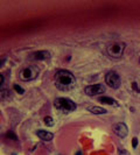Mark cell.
Wrapping results in <instances>:
<instances>
[{
    "label": "cell",
    "mask_w": 140,
    "mask_h": 155,
    "mask_svg": "<svg viewBox=\"0 0 140 155\" xmlns=\"http://www.w3.org/2000/svg\"><path fill=\"white\" fill-rule=\"evenodd\" d=\"M51 54H50L48 50H40V51H36L32 55L33 59H36V61H44V59H48L50 58Z\"/></svg>",
    "instance_id": "cell-8"
},
{
    "label": "cell",
    "mask_w": 140,
    "mask_h": 155,
    "mask_svg": "<svg viewBox=\"0 0 140 155\" xmlns=\"http://www.w3.org/2000/svg\"><path fill=\"white\" fill-rule=\"evenodd\" d=\"M125 48H126V46L124 42H112L108 46L106 51H108V55L110 57L120 58L125 51Z\"/></svg>",
    "instance_id": "cell-3"
},
{
    "label": "cell",
    "mask_w": 140,
    "mask_h": 155,
    "mask_svg": "<svg viewBox=\"0 0 140 155\" xmlns=\"http://www.w3.org/2000/svg\"><path fill=\"white\" fill-rule=\"evenodd\" d=\"M112 129L114 132V134L119 136V138H126V135L129 134V128L124 123H117L112 126Z\"/></svg>",
    "instance_id": "cell-7"
},
{
    "label": "cell",
    "mask_w": 140,
    "mask_h": 155,
    "mask_svg": "<svg viewBox=\"0 0 140 155\" xmlns=\"http://www.w3.org/2000/svg\"><path fill=\"white\" fill-rule=\"evenodd\" d=\"M88 110L90 111L91 113H93V114H105V113H108V111L105 108L98 106H90L88 107Z\"/></svg>",
    "instance_id": "cell-10"
},
{
    "label": "cell",
    "mask_w": 140,
    "mask_h": 155,
    "mask_svg": "<svg viewBox=\"0 0 140 155\" xmlns=\"http://www.w3.org/2000/svg\"><path fill=\"white\" fill-rule=\"evenodd\" d=\"M76 155H82V153H81V152H77V153H76Z\"/></svg>",
    "instance_id": "cell-19"
},
{
    "label": "cell",
    "mask_w": 140,
    "mask_h": 155,
    "mask_svg": "<svg viewBox=\"0 0 140 155\" xmlns=\"http://www.w3.org/2000/svg\"><path fill=\"white\" fill-rule=\"evenodd\" d=\"M118 154L119 155H131L126 149H123V148H119V149H118Z\"/></svg>",
    "instance_id": "cell-15"
},
{
    "label": "cell",
    "mask_w": 140,
    "mask_h": 155,
    "mask_svg": "<svg viewBox=\"0 0 140 155\" xmlns=\"http://www.w3.org/2000/svg\"><path fill=\"white\" fill-rule=\"evenodd\" d=\"M76 83L75 76L67 70H60L55 74V85L59 90L67 91L70 90L71 87H74Z\"/></svg>",
    "instance_id": "cell-1"
},
{
    "label": "cell",
    "mask_w": 140,
    "mask_h": 155,
    "mask_svg": "<svg viewBox=\"0 0 140 155\" xmlns=\"http://www.w3.org/2000/svg\"><path fill=\"white\" fill-rule=\"evenodd\" d=\"M36 135L40 138L41 140H43V141H50V140H53L54 139V134L51 133V132H48V131H38L36 132Z\"/></svg>",
    "instance_id": "cell-9"
},
{
    "label": "cell",
    "mask_w": 140,
    "mask_h": 155,
    "mask_svg": "<svg viewBox=\"0 0 140 155\" xmlns=\"http://www.w3.org/2000/svg\"><path fill=\"white\" fill-rule=\"evenodd\" d=\"M139 63H140V57H139Z\"/></svg>",
    "instance_id": "cell-20"
},
{
    "label": "cell",
    "mask_w": 140,
    "mask_h": 155,
    "mask_svg": "<svg viewBox=\"0 0 140 155\" xmlns=\"http://www.w3.org/2000/svg\"><path fill=\"white\" fill-rule=\"evenodd\" d=\"M14 90L19 93V95H22V93H25V90H23V87H21L20 85H18V84H14Z\"/></svg>",
    "instance_id": "cell-14"
},
{
    "label": "cell",
    "mask_w": 140,
    "mask_h": 155,
    "mask_svg": "<svg viewBox=\"0 0 140 155\" xmlns=\"http://www.w3.org/2000/svg\"><path fill=\"white\" fill-rule=\"evenodd\" d=\"M38 75H39V69L35 65H29V67H26V68L21 70L20 74H19V77L23 82H29V81L35 79L38 77Z\"/></svg>",
    "instance_id": "cell-4"
},
{
    "label": "cell",
    "mask_w": 140,
    "mask_h": 155,
    "mask_svg": "<svg viewBox=\"0 0 140 155\" xmlns=\"http://www.w3.org/2000/svg\"><path fill=\"white\" fill-rule=\"evenodd\" d=\"M85 95L88 96H98L105 92V87L102 84H93V85H89L84 89Z\"/></svg>",
    "instance_id": "cell-6"
},
{
    "label": "cell",
    "mask_w": 140,
    "mask_h": 155,
    "mask_svg": "<svg viewBox=\"0 0 140 155\" xmlns=\"http://www.w3.org/2000/svg\"><path fill=\"white\" fill-rule=\"evenodd\" d=\"M98 102H100L102 104H108V105H116V100L113 98L110 97H99L98 98Z\"/></svg>",
    "instance_id": "cell-11"
},
{
    "label": "cell",
    "mask_w": 140,
    "mask_h": 155,
    "mask_svg": "<svg viewBox=\"0 0 140 155\" xmlns=\"http://www.w3.org/2000/svg\"><path fill=\"white\" fill-rule=\"evenodd\" d=\"M2 83H4V77H2L1 75H0V85H1Z\"/></svg>",
    "instance_id": "cell-17"
},
{
    "label": "cell",
    "mask_w": 140,
    "mask_h": 155,
    "mask_svg": "<svg viewBox=\"0 0 140 155\" xmlns=\"http://www.w3.org/2000/svg\"><path fill=\"white\" fill-rule=\"evenodd\" d=\"M137 146H138V139H137V138H133V139H132V147L135 148Z\"/></svg>",
    "instance_id": "cell-16"
},
{
    "label": "cell",
    "mask_w": 140,
    "mask_h": 155,
    "mask_svg": "<svg viewBox=\"0 0 140 155\" xmlns=\"http://www.w3.org/2000/svg\"><path fill=\"white\" fill-rule=\"evenodd\" d=\"M105 82L106 84L112 89H118L121 84V79H120L119 75L114 71H109L105 75Z\"/></svg>",
    "instance_id": "cell-5"
},
{
    "label": "cell",
    "mask_w": 140,
    "mask_h": 155,
    "mask_svg": "<svg viewBox=\"0 0 140 155\" xmlns=\"http://www.w3.org/2000/svg\"><path fill=\"white\" fill-rule=\"evenodd\" d=\"M6 136H7L8 139H12V140H17V139H18L17 134H15L13 131H8V132L6 133Z\"/></svg>",
    "instance_id": "cell-13"
},
{
    "label": "cell",
    "mask_w": 140,
    "mask_h": 155,
    "mask_svg": "<svg viewBox=\"0 0 140 155\" xmlns=\"http://www.w3.org/2000/svg\"><path fill=\"white\" fill-rule=\"evenodd\" d=\"M54 105H55L56 108H59V110L65 112V113H69V112H72V111L76 110V104L69 98H56L55 102H54Z\"/></svg>",
    "instance_id": "cell-2"
},
{
    "label": "cell",
    "mask_w": 140,
    "mask_h": 155,
    "mask_svg": "<svg viewBox=\"0 0 140 155\" xmlns=\"http://www.w3.org/2000/svg\"><path fill=\"white\" fill-rule=\"evenodd\" d=\"M12 155H15V154H12Z\"/></svg>",
    "instance_id": "cell-21"
},
{
    "label": "cell",
    "mask_w": 140,
    "mask_h": 155,
    "mask_svg": "<svg viewBox=\"0 0 140 155\" xmlns=\"http://www.w3.org/2000/svg\"><path fill=\"white\" fill-rule=\"evenodd\" d=\"M43 123H44V125L48 127H51L54 126V124H55V121H54V119L51 118V117H44V119H43Z\"/></svg>",
    "instance_id": "cell-12"
},
{
    "label": "cell",
    "mask_w": 140,
    "mask_h": 155,
    "mask_svg": "<svg viewBox=\"0 0 140 155\" xmlns=\"http://www.w3.org/2000/svg\"><path fill=\"white\" fill-rule=\"evenodd\" d=\"M2 63H5V58H2V59L0 61V68L2 67Z\"/></svg>",
    "instance_id": "cell-18"
}]
</instances>
